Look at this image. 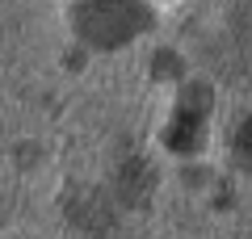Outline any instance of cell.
Returning <instances> with one entry per match:
<instances>
[{"mask_svg":"<svg viewBox=\"0 0 252 239\" xmlns=\"http://www.w3.org/2000/svg\"><path fill=\"white\" fill-rule=\"evenodd\" d=\"M139 4L135 0H93L80 17V30L101 46H118L139 30Z\"/></svg>","mask_w":252,"mask_h":239,"instance_id":"1","label":"cell"},{"mask_svg":"<svg viewBox=\"0 0 252 239\" xmlns=\"http://www.w3.org/2000/svg\"><path fill=\"white\" fill-rule=\"evenodd\" d=\"M202 105H206V92H202V89H193L185 101H181L177 118H172V126H168V147H177V151L198 147V139H202V114H206Z\"/></svg>","mask_w":252,"mask_h":239,"instance_id":"2","label":"cell"},{"mask_svg":"<svg viewBox=\"0 0 252 239\" xmlns=\"http://www.w3.org/2000/svg\"><path fill=\"white\" fill-rule=\"evenodd\" d=\"M147 189H152V172H147V164H126V168H122V197H126V202H143Z\"/></svg>","mask_w":252,"mask_h":239,"instance_id":"3","label":"cell"},{"mask_svg":"<svg viewBox=\"0 0 252 239\" xmlns=\"http://www.w3.org/2000/svg\"><path fill=\"white\" fill-rule=\"evenodd\" d=\"M231 151H235V159H240V168H248V172H252V122H244L240 130H235Z\"/></svg>","mask_w":252,"mask_h":239,"instance_id":"4","label":"cell"}]
</instances>
